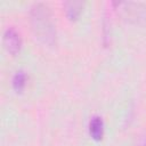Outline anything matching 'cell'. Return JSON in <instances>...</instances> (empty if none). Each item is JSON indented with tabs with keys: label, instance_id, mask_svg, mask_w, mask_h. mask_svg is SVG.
Returning a JSON list of instances; mask_svg holds the SVG:
<instances>
[{
	"label": "cell",
	"instance_id": "1",
	"mask_svg": "<svg viewBox=\"0 0 146 146\" xmlns=\"http://www.w3.org/2000/svg\"><path fill=\"white\" fill-rule=\"evenodd\" d=\"M30 22L35 38L42 44L48 47L56 44V26L51 10L47 5L42 2L34 3L30 10Z\"/></svg>",
	"mask_w": 146,
	"mask_h": 146
},
{
	"label": "cell",
	"instance_id": "2",
	"mask_svg": "<svg viewBox=\"0 0 146 146\" xmlns=\"http://www.w3.org/2000/svg\"><path fill=\"white\" fill-rule=\"evenodd\" d=\"M3 44H5L6 50L13 56L17 55L21 51L22 38L15 27L10 26V27L6 29V31L3 33Z\"/></svg>",
	"mask_w": 146,
	"mask_h": 146
},
{
	"label": "cell",
	"instance_id": "3",
	"mask_svg": "<svg viewBox=\"0 0 146 146\" xmlns=\"http://www.w3.org/2000/svg\"><path fill=\"white\" fill-rule=\"evenodd\" d=\"M104 121L100 116H92L89 121V135L90 137L96 140L99 141L103 139L104 136Z\"/></svg>",
	"mask_w": 146,
	"mask_h": 146
},
{
	"label": "cell",
	"instance_id": "4",
	"mask_svg": "<svg viewBox=\"0 0 146 146\" xmlns=\"http://www.w3.org/2000/svg\"><path fill=\"white\" fill-rule=\"evenodd\" d=\"M64 7V11L66 17L70 21H75L79 18L82 8H83V3L81 1H66L63 3Z\"/></svg>",
	"mask_w": 146,
	"mask_h": 146
},
{
	"label": "cell",
	"instance_id": "5",
	"mask_svg": "<svg viewBox=\"0 0 146 146\" xmlns=\"http://www.w3.org/2000/svg\"><path fill=\"white\" fill-rule=\"evenodd\" d=\"M11 84H13V89L17 94H21L24 90V88L26 86V74L23 70H19L14 74Z\"/></svg>",
	"mask_w": 146,
	"mask_h": 146
},
{
	"label": "cell",
	"instance_id": "6",
	"mask_svg": "<svg viewBox=\"0 0 146 146\" xmlns=\"http://www.w3.org/2000/svg\"><path fill=\"white\" fill-rule=\"evenodd\" d=\"M135 146H146V137H141L137 140Z\"/></svg>",
	"mask_w": 146,
	"mask_h": 146
}]
</instances>
